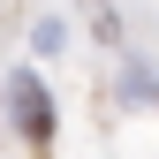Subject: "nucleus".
Wrapping results in <instances>:
<instances>
[{
  "label": "nucleus",
  "instance_id": "obj_1",
  "mask_svg": "<svg viewBox=\"0 0 159 159\" xmlns=\"http://www.w3.org/2000/svg\"><path fill=\"white\" fill-rule=\"evenodd\" d=\"M8 121H15V136H23L30 152H53V91H46V76L38 68H15L8 76Z\"/></svg>",
  "mask_w": 159,
  "mask_h": 159
},
{
  "label": "nucleus",
  "instance_id": "obj_2",
  "mask_svg": "<svg viewBox=\"0 0 159 159\" xmlns=\"http://www.w3.org/2000/svg\"><path fill=\"white\" fill-rule=\"evenodd\" d=\"M152 98H159V84H152Z\"/></svg>",
  "mask_w": 159,
  "mask_h": 159
}]
</instances>
